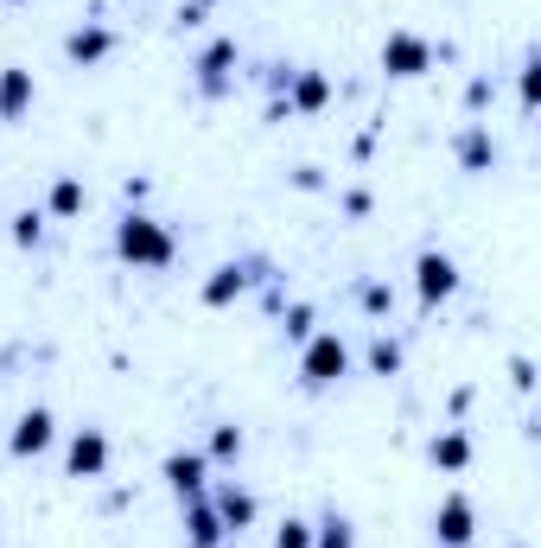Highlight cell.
<instances>
[{
	"instance_id": "9a60e30c",
	"label": "cell",
	"mask_w": 541,
	"mask_h": 548,
	"mask_svg": "<svg viewBox=\"0 0 541 548\" xmlns=\"http://www.w3.org/2000/svg\"><path fill=\"white\" fill-rule=\"evenodd\" d=\"M325 96H331V83L319 71H306L300 83H293V102H300V109H325Z\"/></svg>"
},
{
	"instance_id": "4fadbf2b",
	"label": "cell",
	"mask_w": 541,
	"mask_h": 548,
	"mask_svg": "<svg viewBox=\"0 0 541 548\" xmlns=\"http://www.w3.org/2000/svg\"><path fill=\"white\" fill-rule=\"evenodd\" d=\"M217 510L204 504V498H191V548H217Z\"/></svg>"
},
{
	"instance_id": "9c48e42d",
	"label": "cell",
	"mask_w": 541,
	"mask_h": 548,
	"mask_svg": "<svg viewBox=\"0 0 541 548\" xmlns=\"http://www.w3.org/2000/svg\"><path fill=\"white\" fill-rule=\"evenodd\" d=\"M166 485L179 491V498H198V491H204V459L198 453H172L166 459Z\"/></svg>"
},
{
	"instance_id": "d6986e66",
	"label": "cell",
	"mask_w": 541,
	"mask_h": 548,
	"mask_svg": "<svg viewBox=\"0 0 541 548\" xmlns=\"http://www.w3.org/2000/svg\"><path fill=\"white\" fill-rule=\"evenodd\" d=\"M370 364H376V370H382V376H389V370H395V364H401V351H395V345H389V338H376V345H370Z\"/></svg>"
},
{
	"instance_id": "277c9868",
	"label": "cell",
	"mask_w": 541,
	"mask_h": 548,
	"mask_svg": "<svg viewBox=\"0 0 541 548\" xmlns=\"http://www.w3.org/2000/svg\"><path fill=\"white\" fill-rule=\"evenodd\" d=\"M102 466H109V440L96 427H83L71 440V478H102Z\"/></svg>"
},
{
	"instance_id": "ac0fdd59",
	"label": "cell",
	"mask_w": 541,
	"mask_h": 548,
	"mask_svg": "<svg viewBox=\"0 0 541 548\" xmlns=\"http://www.w3.org/2000/svg\"><path fill=\"white\" fill-rule=\"evenodd\" d=\"M39 224H45L39 211H20V217H13V243H26V249H32V243H39Z\"/></svg>"
},
{
	"instance_id": "52a82bcc",
	"label": "cell",
	"mask_w": 541,
	"mask_h": 548,
	"mask_svg": "<svg viewBox=\"0 0 541 548\" xmlns=\"http://www.w3.org/2000/svg\"><path fill=\"white\" fill-rule=\"evenodd\" d=\"M51 447V415H45V408H26V415H20V427H13V453H45Z\"/></svg>"
},
{
	"instance_id": "8992f818",
	"label": "cell",
	"mask_w": 541,
	"mask_h": 548,
	"mask_svg": "<svg viewBox=\"0 0 541 548\" xmlns=\"http://www.w3.org/2000/svg\"><path fill=\"white\" fill-rule=\"evenodd\" d=\"M32 109V71H0V122H20Z\"/></svg>"
},
{
	"instance_id": "603a6c76",
	"label": "cell",
	"mask_w": 541,
	"mask_h": 548,
	"mask_svg": "<svg viewBox=\"0 0 541 548\" xmlns=\"http://www.w3.org/2000/svg\"><path fill=\"white\" fill-rule=\"evenodd\" d=\"M230 58H236V45H211V51H204V71H211V77H217V71H223V64H230Z\"/></svg>"
},
{
	"instance_id": "7402d4cb",
	"label": "cell",
	"mask_w": 541,
	"mask_h": 548,
	"mask_svg": "<svg viewBox=\"0 0 541 548\" xmlns=\"http://www.w3.org/2000/svg\"><path fill=\"white\" fill-rule=\"evenodd\" d=\"M491 160V141H484V134H465V166H484Z\"/></svg>"
},
{
	"instance_id": "5bb4252c",
	"label": "cell",
	"mask_w": 541,
	"mask_h": 548,
	"mask_svg": "<svg viewBox=\"0 0 541 548\" xmlns=\"http://www.w3.org/2000/svg\"><path fill=\"white\" fill-rule=\"evenodd\" d=\"M465 459H471V440H465V434H440V440H433V466L459 472Z\"/></svg>"
},
{
	"instance_id": "6da1fadb",
	"label": "cell",
	"mask_w": 541,
	"mask_h": 548,
	"mask_svg": "<svg viewBox=\"0 0 541 548\" xmlns=\"http://www.w3.org/2000/svg\"><path fill=\"white\" fill-rule=\"evenodd\" d=\"M115 249H121V262H134V268H166L172 262V236H166V224H153V217H121Z\"/></svg>"
},
{
	"instance_id": "7a4b0ae2",
	"label": "cell",
	"mask_w": 541,
	"mask_h": 548,
	"mask_svg": "<svg viewBox=\"0 0 541 548\" xmlns=\"http://www.w3.org/2000/svg\"><path fill=\"white\" fill-rule=\"evenodd\" d=\"M306 383H338L344 370H351V351H344V338L338 332H325V338H312L306 345Z\"/></svg>"
},
{
	"instance_id": "cb8c5ba5",
	"label": "cell",
	"mask_w": 541,
	"mask_h": 548,
	"mask_svg": "<svg viewBox=\"0 0 541 548\" xmlns=\"http://www.w3.org/2000/svg\"><path fill=\"white\" fill-rule=\"evenodd\" d=\"M287 332L293 338H312V313H306V306H293V313H287Z\"/></svg>"
},
{
	"instance_id": "2e32d148",
	"label": "cell",
	"mask_w": 541,
	"mask_h": 548,
	"mask_svg": "<svg viewBox=\"0 0 541 548\" xmlns=\"http://www.w3.org/2000/svg\"><path fill=\"white\" fill-rule=\"evenodd\" d=\"M51 211H58V217H77V211H83V185H77V179H58V185H51Z\"/></svg>"
},
{
	"instance_id": "7c38bea8",
	"label": "cell",
	"mask_w": 541,
	"mask_h": 548,
	"mask_svg": "<svg viewBox=\"0 0 541 548\" xmlns=\"http://www.w3.org/2000/svg\"><path fill=\"white\" fill-rule=\"evenodd\" d=\"M64 51H71L77 64H96L102 51H109V32H102V26H83V32H71V39H64Z\"/></svg>"
},
{
	"instance_id": "e0dca14e",
	"label": "cell",
	"mask_w": 541,
	"mask_h": 548,
	"mask_svg": "<svg viewBox=\"0 0 541 548\" xmlns=\"http://www.w3.org/2000/svg\"><path fill=\"white\" fill-rule=\"evenodd\" d=\"M274 548H312V529L300 517H287L281 529H274Z\"/></svg>"
},
{
	"instance_id": "3957f363",
	"label": "cell",
	"mask_w": 541,
	"mask_h": 548,
	"mask_svg": "<svg viewBox=\"0 0 541 548\" xmlns=\"http://www.w3.org/2000/svg\"><path fill=\"white\" fill-rule=\"evenodd\" d=\"M427 39H414V32H395V39H382V71L389 77H421L427 71Z\"/></svg>"
},
{
	"instance_id": "5b68a950",
	"label": "cell",
	"mask_w": 541,
	"mask_h": 548,
	"mask_svg": "<svg viewBox=\"0 0 541 548\" xmlns=\"http://www.w3.org/2000/svg\"><path fill=\"white\" fill-rule=\"evenodd\" d=\"M452 287H459V268H452V255H421V300L440 306Z\"/></svg>"
},
{
	"instance_id": "44dd1931",
	"label": "cell",
	"mask_w": 541,
	"mask_h": 548,
	"mask_svg": "<svg viewBox=\"0 0 541 548\" xmlns=\"http://www.w3.org/2000/svg\"><path fill=\"white\" fill-rule=\"evenodd\" d=\"M211 453H217V459H230V453H242V434H236V427H217Z\"/></svg>"
},
{
	"instance_id": "ba28073f",
	"label": "cell",
	"mask_w": 541,
	"mask_h": 548,
	"mask_svg": "<svg viewBox=\"0 0 541 548\" xmlns=\"http://www.w3.org/2000/svg\"><path fill=\"white\" fill-rule=\"evenodd\" d=\"M433 529H440L446 548H465V542H471V504H465V498H446L440 517H433Z\"/></svg>"
},
{
	"instance_id": "30bf717a",
	"label": "cell",
	"mask_w": 541,
	"mask_h": 548,
	"mask_svg": "<svg viewBox=\"0 0 541 548\" xmlns=\"http://www.w3.org/2000/svg\"><path fill=\"white\" fill-rule=\"evenodd\" d=\"M242 287H249V268H242V262H223L211 281H204V300H211V306H230Z\"/></svg>"
},
{
	"instance_id": "8fae6325",
	"label": "cell",
	"mask_w": 541,
	"mask_h": 548,
	"mask_svg": "<svg viewBox=\"0 0 541 548\" xmlns=\"http://www.w3.org/2000/svg\"><path fill=\"white\" fill-rule=\"evenodd\" d=\"M217 523L223 529H249L255 523V498H249V491H236V485H223L217 491Z\"/></svg>"
},
{
	"instance_id": "ffe728a7",
	"label": "cell",
	"mask_w": 541,
	"mask_h": 548,
	"mask_svg": "<svg viewBox=\"0 0 541 548\" xmlns=\"http://www.w3.org/2000/svg\"><path fill=\"white\" fill-rule=\"evenodd\" d=\"M319 548H351V523L331 517V523H325V536H319Z\"/></svg>"
}]
</instances>
